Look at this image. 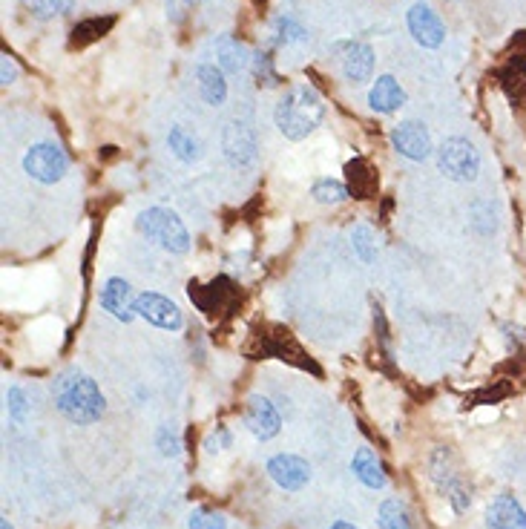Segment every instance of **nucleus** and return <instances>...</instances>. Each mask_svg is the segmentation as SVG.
Returning a JSON list of instances; mask_svg holds the SVG:
<instances>
[{
    "mask_svg": "<svg viewBox=\"0 0 526 529\" xmlns=\"http://www.w3.org/2000/svg\"><path fill=\"white\" fill-rule=\"evenodd\" d=\"M52 397L58 412L78 426H90L104 414V394L98 383L81 371H64L52 386Z\"/></svg>",
    "mask_w": 526,
    "mask_h": 529,
    "instance_id": "1",
    "label": "nucleus"
},
{
    "mask_svg": "<svg viewBox=\"0 0 526 529\" xmlns=\"http://www.w3.org/2000/svg\"><path fill=\"white\" fill-rule=\"evenodd\" d=\"M325 118V104H322L320 92L308 84L291 87L279 98L274 110V121L279 127V133L291 141H302L308 138Z\"/></svg>",
    "mask_w": 526,
    "mask_h": 529,
    "instance_id": "2",
    "label": "nucleus"
},
{
    "mask_svg": "<svg viewBox=\"0 0 526 529\" xmlns=\"http://www.w3.org/2000/svg\"><path fill=\"white\" fill-rule=\"evenodd\" d=\"M136 228L141 236H147L150 242H156L167 253L182 256V253L190 251V233H187L184 222L179 219V213H173L167 207L141 210L136 219Z\"/></svg>",
    "mask_w": 526,
    "mask_h": 529,
    "instance_id": "3",
    "label": "nucleus"
},
{
    "mask_svg": "<svg viewBox=\"0 0 526 529\" xmlns=\"http://www.w3.org/2000/svg\"><path fill=\"white\" fill-rule=\"evenodd\" d=\"M253 343L256 348H248V354H253V360L259 357H276V360H288L299 368H311L314 374H320V368L308 360V354L299 348V343L294 340V334L282 325H268V328H259L253 334Z\"/></svg>",
    "mask_w": 526,
    "mask_h": 529,
    "instance_id": "4",
    "label": "nucleus"
},
{
    "mask_svg": "<svg viewBox=\"0 0 526 529\" xmlns=\"http://www.w3.org/2000/svg\"><path fill=\"white\" fill-rule=\"evenodd\" d=\"M437 167L452 182H475L481 173V153L466 138H446L437 147Z\"/></svg>",
    "mask_w": 526,
    "mask_h": 529,
    "instance_id": "5",
    "label": "nucleus"
},
{
    "mask_svg": "<svg viewBox=\"0 0 526 529\" xmlns=\"http://www.w3.org/2000/svg\"><path fill=\"white\" fill-rule=\"evenodd\" d=\"M67 167V153H64L58 144H49V141L32 144V147L23 153V173L41 184L61 182V179L67 176Z\"/></svg>",
    "mask_w": 526,
    "mask_h": 529,
    "instance_id": "6",
    "label": "nucleus"
},
{
    "mask_svg": "<svg viewBox=\"0 0 526 529\" xmlns=\"http://www.w3.org/2000/svg\"><path fill=\"white\" fill-rule=\"evenodd\" d=\"M187 297L193 299L196 308L205 311L207 317H216V314H222L230 302L236 299V288H233V282H230L228 276H216L207 285L190 282L187 285Z\"/></svg>",
    "mask_w": 526,
    "mask_h": 529,
    "instance_id": "7",
    "label": "nucleus"
},
{
    "mask_svg": "<svg viewBox=\"0 0 526 529\" xmlns=\"http://www.w3.org/2000/svg\"><path fill=\"white\" fill-rule=\"evenodd\" d=\"M136 314L141 317V320L150 322V325L164 328V331H179V328L184 325V317H182V311H179V305H176L173 299L161 297V294H153V291L138 294Z\"/></svg>",
    "mask_w": 526,
    "mask_h": 529,
    "instance_id": "8",
    "label": "nucleus"
},
{
    "mask_svg": "<svg viewBox=\"0 0 526 529\" xmlns=\"http://www.w3.org/2000/svg\"><path fill=\"white\" fill-rule=\"evenodd\" d=\"M391 144L400 156L412 161H426L432 156V136L426 124L420 121H403L391 130Z\"/></svg>",
    "mask_w": 526,
    "mask_h": 529,
    "instance_id": "9",
    "label": "nucleus"
},
{
    "mask_svg": "<svg viewBox=\"0 0 526 529\" xmlns=\"http://www.w3.org/2000/svg\"><path fill=\"white\" fill-rule=\"evenodd\" d=\"M101 308H104L113 320L124 322V325L136 320V294H133L130 282L121 279V276L107 279L104 288H101Z\"/></svg>",
    "mask_w": 526,
    "mask_h": 529,
    "instance_id": "10",
    "label": "nucleus"
},
{
    "mask_svg": "<svg viewBox=\"0 0 526 529\" xmlns=\"http://www.w3.org/2000/svg\"><path fill=\"white\" fill-rule=\"evenodd\" d=\"M245 426L251 429V435L256 440H271L282 429V417H279L276 406L268 397L253 394V397H248V403H245Z\"/></svg>",
    "mask_w": 526,
    "mask_h": 529,
    "instance_id": "11",
    "label": "nucleus"
},
{
    "mask_svg": "<svg viewBox=\"0 0 526 529\" xmlns=\"http://www.w3.org/2000/svg\"><path fill=\"white\" fill-rule=\"evenodd\" d=\"M225 156L233 167H251L256 159V133L248 121H230L225 127Z\"/></svg>",
    "mask_w": 526,
    "mask_h": 529,
    "instance_id": "12",
    "label": "nucleus"
},
{
    "mask_svg": "<svg viewBox=\"0 0 526 529\" xmlns=\"http://www.w3.org/2000/svg\"><path fill=\"white\" fill-rule=\"evenodd\" d=\"M406 23H409V32L414 35V41L420 46H426V49H437V46L443 44V38H446V26L437 18L435 9L426 6V3H414L412 9H409Z\"/></svg>",
    "mask_w": 526,
    "mask_h": 529,
    "instance_id": "13",
    "label": "nucleus"
},
{
    "mask_svg": "<svg viewBox=\"0 0 526 529\" xmlns=\"http://www.w3.org/2000/svg\"><path fill=\"white\" fill-rule=\"evenodd\" d=\"M268 475L274 478L276 486H282L288 492H299L305 483L311 481V466L299 455H276V458L268 460Z\"/></svg>",
    "mask_w": 526,
    "mask_h": 529,
    "instance_id": "14",
    "label": "nucleus"
},
{
    "mask_svg": "<svg viewBox=\"0 0 526 529\" xmlns=\"http://www.w3.org/2000/svg\"><path fill=\"white\" fill-rule=\"evenodd\" d=\"M340 55H343V72L351 84H366L374 75V49L363 41H348V44H337Z\"/></svg>",
    "mask_w": 526,
    "mask_h": 529,
    "instance_id": "15",
    "label": "nucleus"
},
{
    "mask_svg": "<svg viewBox=\"0 0 526 529\" xmlns=\"http://www.w3.org/2000/svg\"><path fill=\"white\" fill-rule=\"evenodd\" d=\"M345 182L354 199H374L380 190V176L366 159H351L345 164Z\"/></svg>",
    "mask_w": 526,
    "mask_h": 529,
    "instance_id": "16",
    "label": "nucleus"
},
{
    "mask_svg": "<svg viewBox=\"0 0 526 529\" xmlns=\"http://www.w3.org/2000/svg\"><path fill=\"white\" fill-rule=\"evenodd\" d=\"M368 104H371V110L374 113H397L403 104H406V90L397 84V78H391V75H380L377 81H374V87L368 92Z\"/></svg>",
    "mask_w": 526,
    "mask_h": 529,
    "instance_id": "17",
    "label": "nucleus"
},
{
    "mask_svg": "<svg viewBox=\"0 0 526 529\" xmlns=\"http://www.w3.org/2000/svg\"><path fill=\"white\" fill-rule=\"evenodd\" d=\"M489 529H526V512L512 495H498L486 512Z\"/></svg>",
    "mask_w": 526,
    "mask_h": 529,
    "instance_id": "18",
    "label": "nucleus"
},
{
    "mask_svg": "<svg viewBox=\"0 0 526 529\" xmlns=\"http://www.w3.org/2000/svg\"><path fill=\"white\" fill-rule=\"evenodd\" d=\"M196 81H199V95L205 98L210 107L225 104V98H228L225 69L216 67V64H199L196 67Z\"/></svg>",
    "mask_w": 526,
    "mask_h": 529,
    "instance_id": "19",
    "label": "nucleus"
},
{
    "mask_svg": "<svg viewBox=\"0 0 526 529\" xmlns=\"http://www.w3.org/2000/svg\"><path fill=\"white\" fill-rule=\"evenodd\" d=\"M113 26H115L113 15H104V18H87V21L75 23L72 35H69V49H84V46L101 41L104 35H110Z\"/></svg>",
    "mask_w": 526,
    "mask_h": 529,
    "instance_id": "20",
    "label": "nucleus"
},
{
    "mask_svg": "<svg viewBox=\"0 0 526 529\" xmlns=\"http://www.w3.org/2000/svg\"><path fill=\"white\" fill-rule=\"evenodd\" d=\"M351 469H354V475H357L360 481L366 483L368 489H383L386 481H389V478H386L383 463H380V458H377L371 449H357Z\"/></svg>",
    "mask_w": 526,
    "mask_h": 529,
    "instance_id": "21",
    "label": "nucleus"
},
{
    "mask_svg": "<svg viewBox=\"0 0 526 529\" xmlns=\"http://www.w3.org/2000/svg\"><path fill=\"white\" fill-rule=\"evenodd\" d=\"M501 87L504 92L515 101V104H526V61L524 58H515L509 61L506 69L501 72Z\"/></svg>",
    "mask_w": 526,
    "mask_h": 529,
    "instance_id": "22",
    "label": "nucleus"
},
{
    "mask_svg": "<svg viewBox=\"0 0 526 529\" xmlns=\"http://www.w3.org/2000/svg\"><path fill=\"white\" fill-rule=\"evenodd\" d=\"M167 147H170L173 156L179 161H184V164H193V161L199 159V144H196V138L190 136L184 127H173V130H170Z\"/></svg>",
    "mask_w": 526,
    "mask_h": 529,
    "instance_id": "23",
    "label": "nucleus"
},
{
    "mask_svg": "<svg viewBox=\"0 0 526 529\" xmlns=\"http://www.w3.org/2000/svg\"><path fill=\"white\" fill-rule=\"evenodd\" d=\"M380 529H412V518L403 501L389 498L380 506Z\"/></svg>",
    "mask_w": 526,
    "mask_h": 529,
    "instance_id": "24",
    "label": "nucleus"
},
{
    "mask_svg": "<svg viewBox=\"0 0 526 529\" xmlns=\"http://www.w3.org/2000/svg\"><path fill=\"white\" fill-rule=\"evenodd\" d=\"M216 55H219V67L225 72H239V69L248 67V52L239 41H230L225 38L222 44L216 46Z\"/></svg>",
    "mask_w": 526,
    "mask_h": 529,
    "instance_id": "25",
    "label": "nucleus"
},
{
    "mask_svg": "<svg viewBox=\"0 0 526 529\" xmlns=\"http://www.w3.org/2000/svg\"><path fill=\"white\" fill-rule=\"evenodd\" d=\"M311 196H314V202H320V205H340L351 193H348V187H345L343 182L320 179V182H314V187H311Z\"/></svg>",
    "mask_w": 526,
    "mask_h": 529,
    "instance_id": "26",
    "label": "nucleus"
},
{
    "mask_svg": "<svg viewBox=\"0 0 526 529\" xmlns=\"http://www.w3.org/2000/svg\"><path fill=\"white\" fill-rule=\"evenodd\" d=\"M351 248H354V253H357L366 265H371V262L377 259V242H374V233H371V228H366V225H357V228L351 230Z\"/></svg>",
    "mask_w": 526,
    "mask_h": 529,
    "instance_id": "27",
    "label": "nucleus"
},
{
    "mask_svg": "<svg viewBox=\"0 0 526 529\" xmlns=\"http://www.w3.org/2000/svg\"><path fill=\"white\" fill-rule=\"evenodd\" d=\"M23 6L32 9L38 18H58V15L72 12L75 0H23Z\"/></svg>",
    "mask_w": 526,
    "mask_h": 529,
    "instance_id": "28",
    "label": "nucleus"
},
{
    "mask_svg": "<svg viewBox=\"0 0 526 529\" xmlns=\"http://www.w3.org/2000/svg\"><path fill=\"white\" fill-rule=\"evenodd\" d=\"M190 529H228L225 518L216 515V512H207V509H196L190 515Z\"/></svg>",
    "mask_w": 526,
    "mask_h": 529,
    "instance_id": "29",
    "label": "nucleus"
},
{
    "mask_svg": "<svg viewBox=\"0 0 526 529\" xmlns=\"http://www.w3.org/2000/svg\"><path fill=\"white\" fill-rule=\"evenodd\" d=\"M6 406H9V414L18 420V423H23L26 420V414H29V403H26V394H23V389H9V394H6Z\"/></svg>",
    "mask_w": 526,
    "mask_h": 529,
    "instance_id": "30",
    "label": "nucleus"
},
{
    "mask_svg": "<svg viewBox=\"0 0 526 529\" xmlns=\"http://www.w3.org/2000/svg\"><path fill=\"white\" fill-rule=\"evenodd\" d=\"M15 78H18V64L9 55H3L0 58V81H3V87L15 84Z\"/></svg>",
    "mask_w": 526,
    "mask_h": 529,
    "instance_id": "31",
    "label": "nucleus"
},
{
    "mask_svg": "<svg viewBox=\"0 0 526 529\" xmlns=\"http://www.w3.org/2000/svg\"><path fill=\"white\" fill-rule=\"evenodd\" d=\"M159 446L161 455H179V440H176V435H170V429L159 432Z\"/></svg>",
    "mask_w": 526,
    "mask_h": 529,
    "instance_id": "32",
    "label": "nucleus"
},
{
    "mask_svg": "<svg viewBox=\"0 0 526 529\" xmlns=\"http://www.w3.org/2000/svg\"><path fill=\"white\" fill-rule=\"evenodd\" d=\"M331 529H357L354 524H348V521H337V524H331Z\"/></svg>",
    "mask_w": 526,
    "mask_h": 529,
    "instance_id": "33",
    "label": "nucleus"
},
{
    "mask_svg": "<svg viewBox=\"0 0 526 529\" xmlns=\"http://www.w3.org/2000/svg\"><path fill=\"white\" fill-rule=\"evenodd\" d=\"M0 529H12L9 527V518H3V521H0Z\"/></svg>",
    "mask_w": 526,
    "mask_h": 529,
    "instance_id": "34",
    "label": "nucleus"
},
{
    "mask_svg": "<svg viewBox=\"0 0 526 529\" xmlns=\"http://www.w3.org/2000/svg\"><path fill=\"white\" fill-rule=\"evenodd\" d=\"M253 3H256V6H259V3H265V0H253Z\"/></svg>",
    "mask_w": 526,
    "mask_h": 529,
    "instance_id": "35",
    "label": "nucleus"
}]
</instances>
